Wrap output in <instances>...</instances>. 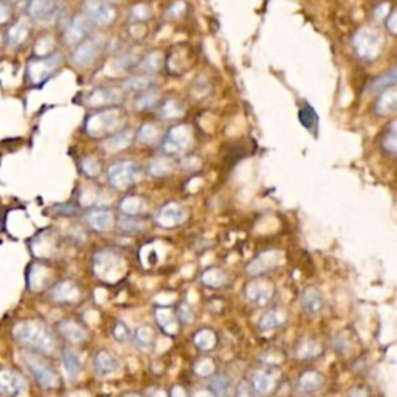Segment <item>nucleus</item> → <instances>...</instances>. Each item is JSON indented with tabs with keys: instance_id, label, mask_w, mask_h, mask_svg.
Listing matches in <instances>:
<instances>
[{
	"instance_id": "obj_1",
	"label": "nucleus",
	"mask_w": 397,
	"mask_h": 397,
	"mask_svg": "<svg viewBox=\"0 0 397 397\" xmlns=\"http://www.w3.org/2000/svg\"><path fill=\"white\" fill-rule=\"evenodd\" d=\"M11 334L17 345L29 352H34V354L48 357L58 351V340L55 334L41 320L26 319L17 321L13 326Z\"/></svg>"
},
{
	"instance_id": "obj_2",
	"label": "nucleus",
	"mask_w": 397,
	"mask_h": 397,
	"mask_svg": "<svg viewBox=\"0 0 397 397\" xmlns=\"http://www.w3.org/2000/svg\"><path fill=\"white\" fill-rule=\"evenodd\" d=\"M125 115L117 108L98 110L86 118L84 130L92 138H108L125 129Z\"/></svg>"
},
{
	"instance_id": "obj_3",
	"label": "nucleus",
	"mask_w": 397,
	"mask_h": 397,
	"mask_svg": "<svg viewBox=\"0 0 397 397\" xmlns=\"http://www.w3.org/2000/svg\"><path fill=\"white\" fill-rule=\"evenodd\" d=\"M63 64L64 56L58 51L46 58H31L25 68L26 81H29L31 87L39 89V87L47 84L50 79L59 72Z\"/></svg>"
},
{
	"instance_id": "obj_4",
	"label": "nucleus",
	"mask_w": 397,
	"mask_h": 397,
	"mask_svg": "<svg viewBox=\"0 0 397 397\" xmlns=\"http://www.w3.org/2000/svg\"><path fill=\"white\" fill-rule=\"evenodd\" d=\"M22 364L29 369L36 383L46 391H53L59 386V374L55 368L47 364L43 356L34 354V352H26L22 356Z\"/></svg>"
},
{
	"instance_id": "obj_5",
	"label": "nucleus",
	"mask_w": 397,
	"mask_h": 397,
	"mask_svg": "<svg viewBox=\"0 0 397 397\" xmlns=\"http://www.w3.org/2000/svg\"><path fill=\"white\" fill-rule=\"evenodd\" d=\"M354 48L357 51L359 58L369 61V59H374L378 53H381L382 48V34L378 33L376 29H360L356 36H354Z\"/></svg>"
},
{
	"instance_id": "obj_6",
	"label": "nucleus",
	"mask_w": 397,
	"mask_h": 397,
	"mask_svg": "<svg viewBox=\"0 0 397 397\" xmlns=\"http://www.w3.org/2000/svg\"><path fill=\"white\" fill-rule=\"evenodd\" d=\"M140 167L135 162L123 160L109 166L108 180L112 188L115 190H128L138 179Z\"/></svg>"
},
{
	"instance_id": "obj_7",
	"label": "nucleus",
	"mask_w": 397,
	"mask_h": 397,
	"mask_svg": "<svg viewBox=\"0 0 397 397\" xmlns=\"http://www.w3.org/2000/svg\"><path fill=\"white\" fill-rule=\"evenodd\" d=\"M249 382L257 397H267L277 390L279 383V373L277 366H261L250 374Z\"/></svg>"
},
{
	"instance_id": "obj_8",
	"label": "nucleus",
	"mask_w": 397,
	"mask_h": 397,
	"mask_svg": "<svg viewBox=\"0 0 397 397\" xmlns=\"http://www.w3.org/2000/svg\"><path fill=\"white\" fill-rule=\"evenodd\" d=\"M25 11L31 22L48 24L59 16L61 0H26Z\"/></svg>"
},
{
	"instance_id": "obj_9",
	"label": "nucleus",
	"mask_w": 397,
	"mask_h": 397,
	"mask_svg": "<svg viewBox=\"0 0 397 397\" xmlns=\"http://www.w3.org/2000/svg\"><path fill=\"white\" fill-rule=\"evenodd\" d=\"M191 141H192L191 129L188 126H175L167 132V134H165V137H162L160 140L162 151L167 157L180 155L187 151V148L191 145Z\"/></svg>"
},
{
	"instance_id": "obj_10",
	"label": "nucleus",
	"mask_w": 397,
	"mask_h": 397,
	"mask_svg": "<svg viewBox=\"0 0 397 397\" xmlns=\"http://www.w3.org/2000/svg\"><path fill=\"white\" fill-rule=\"evenodd\" d=\"M31 34H33V22L29 19V17H19V19H14L6 26V31L4 33V39L8 47L22 48L31 39Z\"/></svg>"
},
{
	"instance_id": "obj_11",
	"label": "nucleus",
	"mask_w": 397,
	"mask_h": 397,
	"mask_svg": "<svg viewBox=\"0 0 397 397\" xmlns=\"http://www.w3.org/2000/svg\"><path fill=\"white\" fill-rule=\"evenodd\" d=\"M100 50H101L100 41L89 36L83 42H79L78 46H75V50L72 53V64L78 68L91 67L96 61V58H98Z\"/></svg>"
},
{
	"instance_id": "obj_12",
	"label": "nucleus",
	"mask_w": 397,
	"mask_h": 397,
	"mask_svg": "<svg viewBox=\"0 0 397 397\" xmlns=\"http://www.w3.org/2000/svg\"><path fill=\"white\" fill-rule=\"evenodd\" d=\"M26 390L25 377L10 368H0V397H19Z\"/></svg>"
},
{
	"instance_id": "obj_13",
	"label": "nucleus",
	"mask_w": 397,
	"mask_h": 397,
	"mask_svg": "<svg viewBox=\"0 0 397 397\" xmlns=\"http://www.w3.org/2000/svg\"><path fill=\"white\" fill-rule=\"evenodd\" d=\"M92 33V22L87 19L84 14L75 16L70 21L64 30V43L68 47H75L79 42H83L91 36Z\"/></svg>"
},
{
	"instance_id": "obj_14",
	"label": "nucleus",
	"mask_w": 397,
	"mask_h": 397,
	"mask_svg": "<svg viewBox=\"0 0 397 397\" xmlns=\"http://www.w3.org/2000/svg\"><path fill=\"white\" fill-rule=\"evenodd\" d=\"M83 13L87 19L96 25H108L115 17L113 8L103 0H84Z\"/></svg>"
},
{
	"instance_id": "obj_15",
	"label": "nucleus",
	"mask_w": 397,
	"mask_h": 397,
	"mask_svg": "<svg viewBox=\"0 0 397 397\" xmlns=\"http://www.w3.org/2000/svg\"><path fill=\"white\" fill-rule=\"evenodd\" d=\"M125 100V91L118 87H96L87 95V105L103 108V105H117Z\"/></svg>"
},
{
	"instance_id": "obj_16",
	"label": "nucleus",
	"mask_w": 397,
	"mask_h": 397,
	"mask_svg": "<svg viewBox=\"0 0 397 397\" xmlns=\"http://www.w3.org/2000/svg\"><path fill=\"white\" fill-rule=\"evenodd\" d=\"M84 222L86 225L92 228L93 232L105 233L112 230L113 224H115V216L110 210L104 207H93L89 208V211L84 215Z\"/></svg>"
},
{
	"instance_id": "obj_17",
	"label": "nucleus",
	"mask_w": 397,
	"mask_h": 397,
	"mask_svg": "<svg viewBox=\"0 0 397 397\" xmlns=\"http://www.w3.org/2000/svg\"><path fill=\"white\" fill-rule=\"evenodd\" d=\"M48 298L58 304H72L81 298V290L73 281H59L48 290Z\"/></svg>"
},
{
	"instance_id": "obj_18",
	"label": "nucleus",
	"mask_w": 397,
	"mask_h": 397,
	"mask_svg": "<svg viewBox=\"0 0 397 397\" xmlns=\"http://www.w3.org/2000/svg\"><path fill=\"white\" fill-rule=\"evenodd\" d=\"M245 298L254 306H267L273 298V289L267 281L253 279L245 286Z\"/></svg>"
},
{
	"instance_id": "obj_19",
	"label": "nucleus",
	"mask_w": 397,
	"mask_h": 397,
	"mask_svg": "<svg viewBox=\"0 0 397 397\" xmlns=\"http://www.w3.org/2000/svg\"><path fill=\"white\" fill-rule=\"evenodd\" d=\"M58 334L63 337L66 341L72 343V345H78V343H83L89 334H87V329L84 326L76 321L75 319H64L61 320L56 326Z\"/></svg>"
},
{
	"instance_id": "obj_20",
	"label": "nucleus",
	"mask_w": 397,
	"mask_h": 397,
	"mask_svg": "<svg viewBox=\"0 0 397 397\" xmlns=\"http://www.w3.org/2000/svg\"><path fill=\"white\" fill-rule=\"evenodd\" d=\"M185 219V211L179 204H167L163 208H160L158 215L155 217L157 224L160 227L171 228L182 224V220Z\"/></svg>"
},
{
	"instance_id": "obj_21",
	"label": "nucleus",
	"mask_w": 397,
	"mask_h": 397,
	"mask_svg": "<svg viewBox=\"0 0 397 397\" xmlns=\"http://www.w3.org/2000/svg\"><path fill=\"white\" fill-rule=\"evenodd\" d=\"M286 320H287V314L279 307H273L261 315V319L258 321V328L261 332L275 331L281 328V326L286 323Z\"/></svg>"
},
{
	"instance_id": "obj_22",
	"label": "nucleus",
	"mask_w": 397,
	"mask_h": 397,
	"mask_svg": "<svg viewBox=\"0 0 397 397\" xmlns=\"http://www.w3.org/2000/svg\"><path fill=\"white\" fill-rule=\"evenodd\" d=\"M301 307L304 309V312L309 315H316L323 311L324 299L321 292L316 287H307L304 292L301 294Z\"/></svg>"
},
{
	"instance_id": "obj_23",
	"label": "nucleus",
	"mask_w": 397,
	"mask_h": 397,
	"mask_svg": "<svg viewBox=\"0 0 397 397\" xmlns=\"http://www.w3.org/2000/svg\"><path fill=\"white\" fill-rule=\"evenodd\" d=\"M93 369L100 377H108L113 373H117L118 361L108 351H98L93 357Z\"/></svg>"
},
{
	"instance_id": "obj_24",
	"label": "nucleus",
	"mask_w": 397,
	"mask_h": 397,
	"mask_svg": "<svg viewBox=\"0 0 397 397\" xmlns=\"http://www.w3.org/2000/svg\"><path fill=\"white\" fill-rule=\"evenodd\" d=\"M323 378L324 377L319 371H315V369H309V371H304L301 376L298 377L297 391L301 394L315 393L319 388H321Z\"/></svg>"
},
{
	"instance_id": "obj_25",
	"label": "nucleus",
	"mask_w": 397,
	"mask_h": 397,
	"mask_svg": "<svg viewBox=\"0 0 397 397\" xmlns=\"http://www.w3.org/2000/svg\"><path fill=\"white\" fill-rule=\"evenodd\" d=\"M278 262H279V254L273 252H264L257 259H253L250 262V266H247V272H249L250 275H259V273L275 269Z\"/></svg>"
},
{
	"instance_id": "obj_26",
	"label": "nucleus",
	"mask_w": 397,
	"mask_h": 397,
	"mask_svg": "<svg viewBox=\"0 0 397 397\" xmlns=\"http://www.w3.org/2000/svg\"><path fill=\"white\" fill-rule=\"evenodd\" d=\"M321 356V345L319 340L304 337L297 341L295 346V357L299 360H314Z\"/></svg>"
},
{
	"instance_id": "obj_27",
	"label": "nucleus",
	"mask_w": 397,
	"mask_h": 397,
	"mask_svg": "<svg viewBox=\"0 0 397 397\" xmlns=\"http://www.w3.org/2000/svg\"><path fill=\"white\" fill-rule=\"evenodd\" d=\"M155 319L158 326H160L162 331L174 335L177 334V328L180 326L177 315H175V311L171 307H158L157 312H155Z\"/></svg>"
},
{
	"instance_id": "obj_28",
	"label": "nucleus",
	"mask_w": 397,
	"mask_h": 397,
	"mask_svg": "<svg viewBox=\"0 0 397 397\" xmlns=\"http://www.w3.org/2000/svg\"><path fill=\"white\" fill-rule=\"evenodd\" d=\"M61 361H63V366L66 369L67 376L72 378V381H76L83 371V364L81 360H79L76 352L68 348L61 349Z\"/></svg>"
},
{
	"instance_id": "obj_29",
	"label": "nucleus",
	"mask_w": 397,
	"mask_h": 397,
	"mask_svg": "<svg viewBox=\"0 0 397 397\" xmlns=\"http://www.w3.org/2000/svg\"><path fill=\"white\" fill-rule=\"evenodd\" d=\"M58 43L56 39L53 34L46 33V34H41V36L34 41V46H33V58H46L53 55V53H56Z\"/></svg>"
},
{
	"instance_id": "obj_30",
	"label": "nucleus",
	"mask_w": 397,
	"mask_h": 397,
	"mask_svg": "<svg viewBox=\"0 0 397 397\" xmlns=\"http://www.w3.org/2000/svg\"><path fill=\"white\" fill-rule=\"evenodd\" d=\"M397 108V93H396V86L388 87L381 95V98L376 103V112L378 115H388L393 113Z\"/></svg>"
},
{
	"instance_id": "obj_31",
	"label": "nucleus",
	"mask_w": 397,
	"mask_h": 397,
	"mask_svg": "<svg viewBox=\"0 0 397 397\" xmlns=\"http://www.w3.org/2000/svg\"><path fill=\"white\" fill-rule=\"evenodd\" d=\"M132 138H134V135H132L129 129H121L117 134L108 137V140H105V149L109 153L123 151V149H126L132 143Z\"/></svg>"
},
{
	"instance_id": "obj_32",
	"label": "nucleus",
	"mask_w": 397,
	"mask_h": 397,
	"mask_svg": "<svg viewBox=\"0 0 397 397\" xmlns=\"http://www.w3.org/2000/svg\"><path fill=\"white\" fill-rule=\"evenodd\" d=\"M230 377L222 373H217L210 376L208 381V391L213 394L215 397H227L228 391H230Z\"/></svg>"
},
{
	"instance_id": "obj_33",
	"label": "nucleus",
	"mask_w": 397,
	"mask_h": 397,
	"mask_svg": "<svg viewBox=\"0 0 397 397\" xmlns=\"http://www.w3.org/2000/svg\"><path fill=\"white\" fill-rule=\"evenodd\" d=\"M391 86H396V68L393 67L390 72H386L381 76H377V78H373L371 81H369V84L366 86V91L368 93H378V92H383L385 89H388V87H391Z\"/></svg>"
},
{
	"instance_id": "obj_34",
	"label": "nucleus",
	"mask_w": 397,
	"mask_h": 397,
	"mask_svg": "<svg viewBox=\"0 0 397 397\" xmlns=\"http://www.w3.org/2000/svg\"><path fill=\"white\" fill-rule=\"evenodd\" d=\"M154 84V78L153 75H135L129 79H126L125 83H123V91H129V92H143L146 89H151Z\"/></svg>"
},
{
	"instance_id": "obj_35",
	"label": "nucleus",
	"mask_w": 397,
	"mask_h": 397,
	"mask_svg": "<svg viewBox=\"0 0 397 397\" xmlns=\"http://www.w3.org/2000/svg\"><path fill=\"white\" fill-rule=\"evenodd\" d=\"M118 228L121 233L137 234L146 232V220L141 216H125L118 222Z\"/></svg>"
},
{
	"instance_id": "obj_36",
	"label": "nucleus",
	"mask_w": 397,
	"mask_h": 397,
	"mask_svg": "<svg viewBox=\"0 0 397 397\" xmlns=\"http://www.w3.org/2000/svg\"><path fill=\"white\" fill-rule=\"evenodd\" d=\"M120 210L125 216H141L146 210V202L137 196H128L121 200Z\"/></svg>"
},
{
	"instance_id": "obj_37",
	"label": "nucleus",
	"mask_w": 397,
	"mask_h": 397,
	"mask_svg": "<svg viewBox=\"0 0 397 397\" xmlns=\"http://www.w3.org/2000/svg\"><path fill=\"white\" fill-rule=\"evenodd\" d=\"M202 282H204L207 287L219 289L227 284L228 275H227V272L213 267V269H208L204 272V275H202Z\"/></svg>"
},
{
	"instance_id": "obj_38",
	"label": "nucleus",
	"mask_w": 397,
	"mask_h": 397,
	"mask_svg": "<svg viewBox=\"0 0 397 397\" xmlns=\"http://www.w3.org/2000/svg\"><path fill=\"white\" fill-rule=\"evenodd\" d=\"M137 140L143 145H154V143H157V141H160L162 137H160V132H158L157 126L146 123V125H143L138 129Z\"/></svg>"
},
{
	"instance_id": "obj_39",
	"label": "nucleus",
	"mask_w": 397,
	"mask_h": 397,
	"mask_svg": "<svg viewBox=\"0 0 397 397\" xmlns=\"http://www.w3.org/2000/svg\"><path fill=\"white\" fill-rule=\"evenodd\" d=\"M397 132H396V120H393L390 125H388L385 134L382 137V148L386 154L396 155L397 151Z\"/></svg>"
},
{
	"instance_id": "obj_40",
	"label": "nucleus",
	"mask_w": 397,
	"mask_h": 397,
	"mask_svg": "<svg viewBox=\"0 0 397 397\" xmlns=\"http://www.w3.org/2000/svg\"><path fill=\"white\" fill-rule=\"evenodd\" d=\"M216 335L215 332H211L210 329H202L196 335H194V343L196 346L202 351H210L216 346Z\"/></svg>"
},
{
	"instance_id": "obj_41",
	"label": "nucleus",
	"mask_w": 397,
	"mask_h": 397,
	"mask_svg": "<svg viewBox=\"0 0 397 397\" xmlns=\"http://www.w3.org/2000/svg\"><path fill=\"white\" fill-rule=\"evenodd\" d=\"M298 118H299V121H301V125L309 130L315 129L316 125H319V115H316V112L314 110L312 105H309V104H304L303 108L299 109Z\"/></svg>"
},
{
	"instance_id": "obj_42",
	"label": "nucleus",
	"mask_w": 397,
	"mask_h": 397,
	"mask_svg": "<svg viewBox=\"0 0 397 397\" xmlns=\"http://www.w3.org/2000/svg\"><path fill=\"white\" fill-rule=\"evenodd\" d=\"M183 113V105L177 100H166L160 105V118L170 120V118H177Z\"/></svg>"
},
{
	"instance_id": "obj_43",
	"label": "nucleus",
	"mask_w": 397,
	"mask_h": 397,
	"mask_svg": "<svg viewBox=\"0 0 397 397\" xmlns=\"http://www.w3.org/2000/svg\"><path fill=\"white\" fill-rule=\"evenodd\" d=\"M135 341L140 348H149L155 343V335L154 331L149 328V326H141L135 332Z\"/></svg>"
},
{
	"instance_id": "obj_44",
	"label": "nucleus",
	"mask_w": 397,
	"mask_h": 397,
	"mask_svg": "<svg viewBox=\"0 0 397 397\" xmlns=\"http://www.w3.org/2000/svg\"><path fill=\"white\" fill-rule=\"evenodd\" d=\"M16 19L14 5L8 0H0V29H6Z\"/></svg>"
},
{
	"instance_id": "obj_45",
	"label": "nucleus",
	"mask_w": 397,
	"mask_h": 397,
	"mask_svg": "<svg viewBox=\"0 0 397 397\" xmlns=\"http://www.w3.org/2000/svg\"><path fill=\"white\" fill-rule=\"evenodd\" d=\"M110 334H112V337L115 339L118 343H128L132 339V331L129 329L128 323L121 321V320L115 321V324L112 326Z\"/></svg>"
},
{
	"instance_id": "obj_46",
	"label": "nucleus",
	"mask_w": 397,
	"mask_h": 397,
	"mask_svg": "<svg viewBox=\"0 0 397 397\" xmlns=\"http://www.w3.org/2000/svg\"><path fill=\"white\" fill-rule=\"evenodd\" d=\"M79 166H81V171L84 172V175H87V177H96V175H98L101 171L100 162L92 155L84 157L81 163H79Z\"/></svg>"
},
{
	"instance_id": "obj_47",
	"label": "nucleus",
	"mask_w": 397,
	"mask_h": 397,
	"mask_svg": "<svg viewBox=\"0 0 397 397\" xmlns=\"http://www.w3.org/2000/svg\"><path fill=\"white\" fill-rule=\"evenodd\" d=\"M157 103V92L153 89H146L138 93V98L135 100V108L138 109H149Z\"/></svg>"
},
{
	"instance_id": "obj_48",
	"label": "nucleus",
	"mask_w": 397,
	"mask_h": 397,
	"mask_svg": "<svg viewBox=\"0 0 397 397\" xmlns=\"http://www.w3.org/2000/svg\"><path fill=\"white\" fill-rule=\"evenodd\" d=\"M175 315H177L180 324H191L194 320V311L188 303H180L175 309Z\"/></svg>"
},
{
	"instance_id": "obj_49",
	"label": "nucleus",
	"mask_w": 397,
	"mask_h": 397,
	"mask_svg": "<svg viewBox=\"0 0 397 397\" xmlns=\"http://www.w3.org/2000/svg\"><path fill=\"white\" fill-rule=\"evenodd\" d=\"M149 167V172L153 175H157V177H160V175H167L170 174V163H167L166 158H157V160H153L151 165L148 166Z\"/></svg>"
},
{
	"instance_id": "obj_50",
	"label": "nucleus",
	"mask_w": 397,
	"mask_h": 397,
	"mask_svg": "<svg viewBox=\"0 0 397 397\" xmlns=\"http://www.w3.org/2000/svg\"><path fill=\"white\" fill-rule=\"evenodd\" d=\"M53 211H55L58 216L73 217V216L78 215V207L72 205V204H59V205H56L55 208H53Z\"/></svg>"
},
{
	"instance_id": "obj_51",
	"label": "nucleus",
	"mask_w": 397,
	"mask_h": 397,
	"mask_svg": "<svg viewBox=\"0 0 397 397\" xmlns=\"http://www.w3.org/2000/svg\"><path fill=\"white\" fill-rule=\"evenodd\" d=\"M234 397H257L249 381H241L236 386Z\"/></svg>"
},
{
	"instance_id": "obj_52",
	"label": "nucleus",
	"mask_w": 397,
	"mask_h": 397,
	"mask_svg": "<svg viewBox=\"0 0 397 397\" xmlns=\"http://www.w3.org/2000/svg\"><path fill=\"white\" fill-rule=\"evenodd\" d=\"M385 26L391 34H396V31H397V29H396V10H391L390 16L385 17Z\"/></svg>"
},
{
	"instance_id": "obj_53",
	"label": "nucleus",
	"mask_w": 397,
	"mask_h": 397,
	"mask_svg": "<svg viewBox=\"0 0 397 397\" xmlns=\"http://www.w3.org/2000/svg\"><path fill=\"white\" fill-rule=\"evenodd\" d=\"M386 10H388V4H381L378 5L376 10H374V13H373V16H374V19H377V21H381V19H385L386 17Z\"/></svg>"
},
{
	"instance_id": "obj_54",
	"label": "nucleus",
	"mask_w": 397,
	"mask_h": 397,
	"mask_svg": "<svg viewBox=\"0 0 397 397\" xmlns=\"http://www.w3.org/2000/svg\"><path fill=\"white\" fill-rule=\"evenodd\" d=\"M349 397H369V394L365 388H354V390L349 393Z\"/></svg>"
},
{
	"instance_id": "obj_55",
	"label": "nucleus",
	"mask_w": 397,
	"mask_h": 397,
	"mask_svg": "<svg viewBox=\"0 0 397 397\" xmlns=\"http://www.w3.org/2000/svg\"><path fill=\"white\" fill-rule=\"evenodd\" d=\"M192 397H215L213 394H211L210 391H199V393H196L194 394Z\"/></svg>"
},
{
	"instance_id": "obj_56",
	"label": "nucleus",
	"mask_w": 397,
	"mask_h": 397,
	"mask_svg": "<svg viewBox=\"0 0 397 397\" xmlns=\"http://www.w3.org/2000/svg\"><path fill=\"white\" fill-rule=\"evenodd\" d=\"M4 46H5V39H4V34H2V33H0V51H2Z\"/></svg>"
},
{
	"instance_id": "obj_57",
	"label": "nucleus",
	"mask_w": 397,
	"mask_h": 397,
	"mask_svg": "<svg viewBox=\"0 0 397 397\" xmlns=\"http://www.w3.org/2000/svg\"><path fill=\"white\" fill-rule=\"evenodd\" d=\"M151 397H166V396H165L162 391H157V393H154Z\"/></svg>"
},
{
	"instance_id": "obj_58",
	"label": "nucleus",
	"mask_w": 397,
	"mask_h": 397,
	"mask_svg": "<svg viewBox=\"0 0 397 397\" xmlns=\"http://www.w3.org/2000/svg\"><path fill=\"white\" fill-rule=\"evenodd\" d=\"M8 2H11V4L14 5V4H17V2H26V0H8Z\"/></svg>"
},
{
	"instance_id": "obj_59",
	"label": "nucleus",
	"mask_w": 397,
	"mask_h": 397,
	"mask_svg": "<svg viewBox=\"0 0 397 397\" xmlns=\"http://www.w3.org/2000/svg\"><path fill=\"white\" fill-rule=\"evenodd\" d=\"M103 2H105V4H112V2H115V0H103Z\"/></svg>"
},
{
	"instance_id": "obj_60",
	"label": "nucleus",
	"mask_w": 397,
	"mask_h": 397,
	"mask_svg": "<svg viewBox=\"0 0 397 397\" xmlns=\"http://www.w3.org/2000/svg\"><path fill=\"white\" fill-rule=\"evenodd\" d=\"M125 397H140V396H137V394H126Z\"/></svg>"
}]
</instances>
